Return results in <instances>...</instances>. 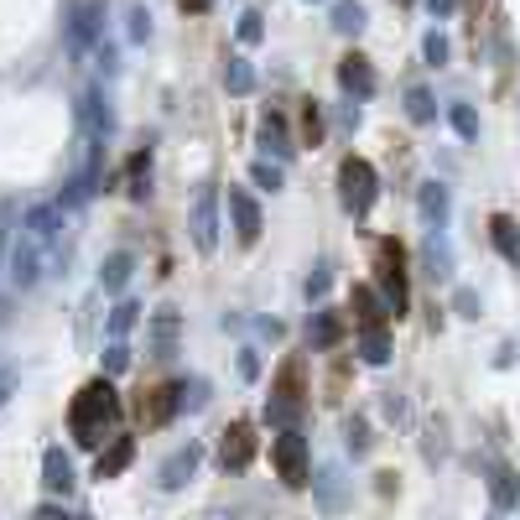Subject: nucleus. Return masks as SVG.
I'll use <instances>...</instances> for the list:
<instances>
[{
    "instance_id": "obj_1",
    "label": "nucleus",
    "mask_w": 520,
    "mask_h": 520,
    "mask_svg": "<svg viewBox=\"0 0 520 520\" xmlns=\"http://www.w3.org/2000/svg\"><path fill=\"white\" fill-rule=\"evenodd\" d=\"M115 422H120V396H115L110 380H89V385L73 396V406H68V427L78 437V448L110 442V437H115Z\"/></svg>"
},
{
    "instance_id": "obj_2",
    "label": "nucleus",
    "mask_w": 520,
    "mask_h": 520,
    "mask_svg": "<svg viewBox=\"0 0 520 520\" xmlns=\"http://www.w3.org/2000/svg\"><path fill=\"white\" fill-rule=\"evenodd\" d=\"M375 271H380V292H385V302L391 312H406V255H400L396 240H380L375 245Z\"/></svg>"
},
{
    "instance_id": "obj_3",
    "label": "nucleus",
    "mask_w": 520,
    "mask_h": 520,
    "mask_svg": "<svg viewBox=\"0 0 520 520\" xmlns=\"http://www.w3.org/2000/svg\"><path fill=\"white\" fill-rule=\"evenodd\" d=\"M338 193H343V209H349V214H365L369 203H375V167H369L365 156H343V167H338Z\"/></svg>"
},
{
    "instance_id": "obj_4",
    "label": "nucleus",
    "mask_w": 520,
    "mask_h": 520,
    "mask_svg": "<svg viewBox=\"0 0 520 520\" xmlns=\"http://www.w3.org/2000/svg\"><path fill=\"white\" fill-rule=\"evenodd\" d=\"M302 396H307V380H302V359H286L281 365V375H276L271 385V417H297L302 411Z\"/></svg>"
},
{
    "instance_id": "obj_5",
    "label": "nucleus",
    "mask_w": 520,
    "mask_h": 520,
    "mask_svg": "<svg viewBox=\"0 0 520 520\" xmlns=\"http://www.w3.org/2000/svg\"><path fill=\"white\" fill-rule=\"evenodd\" d=\"M271 458H276V468H281V479H286L292 490H302V484H307V448H302V437H297V432L276 437Z\"/></svg>"
},
{
    "instance_id": "obj_6",
    "label": "nucleus",
    "mask_w": 520,
    "mask_h": 520,
    "mask_svg": "<svg viewBox=\"0 0 520 520\" xmlns=\"http://www.w3.org/2000/svg\"><path fill=\"white\" fill-rule=\"evenodd\" d=\"M172 411H177V385H152V391L136 396V417H141L146 427H161Z\"/></svg>"
},
{
    "instance_id": "obj_7",
    "label": "nucleus",
    "mask_w": 520,
    "mask_h": 520,
    "mask_svg": "<svg viewBox=\"0 0 520 520\" xmlns=\"http://www.w3.org/2000/svg\"><path fill=\"white\" fill-rule=\"evenodd\" d=\"M219 458H224V468H250V458H255V427H250V422L224 427V448H219Z\"/></svg>"
},
{
    "instance_id": "obj_8",
    "label": "nucleus",
    "mask_w": 520,
    "mask_h": 520,
    "mask_svg": "<svg viewBox=\"0 0 520 520\" xmlns=\"http://www.w3.org/2000/svg\"><path fill=\"white\" fill-rule=\"evenodd\" d=\"M338 84L349 94H359V99H369V94H375V73H369V62L359 58V53H349V58L338 62Z\"/></svg>"
},
{
    "instance_id": "obj_9",
    "label": "nucleus",
    "mask_w": 520,
    "mask_h": 520,
    "mask_svg": "<svg viewBox=\"0 0 520 520\" xmlns=\"http://www.w3.org/2000/svg\"><path fill=\"white\" fill-rule=\"evenodd\" d=\"M490 240H494V250L505 255V260H516L520 266V224L510 214H494L490 219Z\"/></svg>"
},
{
    "instance_id": "obj_10",
    "label": "nucleus",
    "mask_w": 520,
    "mask_h": 520,
    "mask_svg": "<svg viewBox=\"0 0 520 520\" xmlns=\"http://www.w3.org/2000/svg\"><path fill=\"white\" fill-rule=\"evenodd\" d=\"M385 312L391 307L375 297V286H354V318H359V328H385Z\"/></svg>"
},
{
    "instance_id": "obj_11",
    "label": "nucleus",
    "mask_w": 520,
    "mask_h": 520,
    "mask_svg": "<svg viewBox=\"0 0 520 520\" xmlns=\"http://www.w3.org/2000/svg\"><path fill=\"white\" fill-rule=\"evenodd\" d=\"M229 209H235V224H240V240H255L260 235V209L250 203V193H240V187H229Z\"/></svg>"
},
{
    "instance_id": "obj_12",
    "label": "nucleus",
    "mask_w": 520,
    "mask_h": 520,
    "mask_svg": "<svg viewBox=\"0 0 520 520\" xmlns=\"http://www.w3.org/2000/svg\"><path fill=\"white\" fill-rule=\"evenodd\" d=\"M214 193H203L198 198V209H193V235H198V245L203 250H214Z\"/></svg>"
},
{
    "instance_id": "obj_13",
    "label": "nucleus",
    "mask_w": 520,
    "mask_h": 520,
    "mask_svg": "<svg viewBox=\"0 0 520 520\" xmlns=\"http://www.w3.org/2000/svg\"><path fill=\"white\" fill-rule=\"evenodd\" d=\"M130 453H136V448H130V437H115V448H110V453H99V468H94V474H99V479H115L125 463H130Z\"/></svg>"
},
{
    "instance_id": "obj_14",
    "label": "nucleus",
    "mask_w": 520,
    "mask_h": 520,
    "mask_svg": "<svg viewBox=\"0 0 520 520\" xmlns=\"http://www.w3.org/2000/svg\"><path fill=\"white\" fill-rule=\"evenodd\" d=\"M422 214H427L432 224H442V219H448V187H442V183L422 187Z\"/></svg>"
},
{
    "instance_id": "obj_15",
    "label": "nucleus",
    "mask_w": 520,
    "mask_h": 520,
    "mask_svg": "<svg viewBox=\"0 0 520 520\" xmlns=\"http://www.w3.org/2000/svg\"><path fill=\"white\" fill-rule=\"evenodd\" d=\"M53 224H58V209H53V203H37V209L27 214V229L37 235V240H53V235H58Z\"/></svg>"
},
{
    "instance_id": "obj_16",
    "label": "nucleus",
    "mask_w": 520,
    "mask_h": 520,
    "mask_svg": "<svg viewBox=\"0 0 520 520\" xmlns=\"http://www.w3.org/2000/svg\"><path fill=\"white\" fill-rule=\"evenodd\" d=\"M406 115H411L417 125L437 120V104H432V94H427V89H411V94H406Z\"/></svg>"
},
{
    "instance_id": "obj_17",
    "label": "nucleus",
    "mask_w": 520,
    "mask_h": 520,
    "mask_svg": "<svg viewBox=\"0 0 520 520\" xmlns=\"http://www.w3.org/2000/svg\"><path fill=\"white\" fill-rule=\"evenodd\" d=\"M334 27H338V31H359V27H365V5H354V0H338V5H334Z\"/></svg>"
},
{
    "instance_id": "obj_18",
    "label": "nucleus",
    "mask_w": 520,
    "mask_h": 520,
    "mask_svg": "<svg viewBox=\"0 0 520 520\" xmlns=\"http://www.w3.org/2000/svg\"><path fill=\"white\" fill-rule=\"evenodd\" d=\"M302 136H307V146L323 141V110H318V99H307L302 104Z\"/></svg>"
},
{
    "instance_id": "obj_19",
    "label": "nucleus",
    "mask_w": 520,
    "mask_h": 520,
    "mask_svg": "<svg viewBox=\"0 0 520 520\" xmlns=\"http://www.w3.org/2000/svg\"><path fill=\"white\" fill-rule=\"evenodd\" d=\"M11 271H16V281H31V276H37V250H31V245H16V255H11Z\"/></svg>"
},
{
    "instance_id": "obj_20",
    "label": "nucleus",
    "mask_w": 520,
    "mask_h": 520,
    "mask_svg": "<svg viewBox=\"0 0 520 520\" xmlns=\"http://www.w3.org/2000/svg\"><path fill=\"white\" fill-rule=\"evenodd\" d=\"M224 78H229V89H235V94H245L250 84H255V73H250L245 58H229V73H224Z\"/></svg>"
},
{
    "instance_id": "obj_21",
    "label": "nucleus",
    "mask_w": 520,
    "mask_h": 520,
    "mask_svg": "<svg viewBox=\"0 0 520 520\" xmlns=\"http://www.w3.org/2000/svg\"><path fill=\"white\" fill-rule=\"evenodd\" d=\"M453 130H458L463 141H474V136H479V115H474L468 104H453Z\"/></svg>"
},
{
    "instance_id": "obj_22",
    "label": "nucleus",
    "mask_w": 520,
    "mask_h": 520,
    "mask_svg": "<svg viewBox=\"0 0 520 520\" xmlns=\"http://www.w3.org/2000/svg\"><path fill=\"white\" fill-rule=\"evenodd\" d=\"M427 266L432 276H448V245L442 240H427Z\"/></svg>"
},
{
    "instance_id": "obj_23",
    "label": "nucleus",
    "mask_w": 520,
    "mask_h": 520,
    "mask_svg": "<svg viewBox=\"0 0 520 520\" xmlns=\"http://www.w3.org/2000/svg\"><path fill=\"white\" fill-rule=\"evenodd\" d=\"M338 334H343V323H338L334 312H323L318 318V343H338Z\"/></svg>"
},
{
    "instance_id": "obj_24",
    "label": "nucleus",
    "mask_w": 520,
    "mask_h": 520,
    "mask_svg": "<svg viewBox=\"0 0 520 520\" xmlns=\"http://www.w3.org/2000/svg\"><path fill=\"white\" fill-rule=\"evenodd\" d=\"M125 271H130V255H110V266H104V281H110V286H120Z\"/></svg>"
},
{
    "instance_id": "obj_25",
    "label": "nucleus",
    "mask_w": 520,
    "mask_h": 520,
    "mask_svg": "<svg viewBox=\"0 0 520 520\" xmlns=\"http://www.w3.org/2000/svg\"><path fill=\"white\" fill-rule=\"evenodd\" d=\"M240 37H245V42H255V37H260V16H255V11H245V16H240Z\"/></svg>"
},
{
    "instance_id": "obj_26",
    "label": "nucleus",
    "mask_w": 520,
    "mask_h": 520,
    "mask_svg": "<svg viewBox=\"0 0 520 520\" xmlns=\"http://www.w3.org/2000/svg\"><path fill=\"white\" fill-rule=\"evenodd\" d=\"M427 58H432V62H442V58H448V42H442L437 31H432V37H427Z\"/></svg>"
},
{
    "instance_id": "obj_27",
    "label": "nucleus",
    "mask_w": 520,
    "mask_h": 520,
    "mask_svg": "<svg viewBox=\"0 0 520 520\" xmlns=\"http://www.w3.org/2000/svg\"><path fill=\"white\" fill-rule=\"evenodd\" d=\"M255 183H266V187H281V172H276V167H255Z\"/></svg>"
},
{
    "instance_id": "obj_28",
    "label": "nucleus",
    "mask_w": 520,
    "mask_h": 520,
    "mask_svg": "<svg viewBox=\"0 0 520 520\" xmlns=\"http://www.w3.org/2000/svg\"><path fill=\"white\" fill-rule=\"evenodd\" d=\"M187 11H209V0H183Z\"/></svg>"
}]
</instances>
